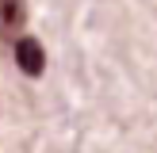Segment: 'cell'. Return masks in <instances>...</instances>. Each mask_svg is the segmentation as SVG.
<instances>
[{
    "label": "cell",
    "instance_id": "6da1fadb",
    "mask_svg": "<svg viewBox=\"0 0 157 153\" xmlns=\"http://www.w3.org/2000/svg\"><path fill=\"white\" fill-rule=\"evenodd\" d=\"M12 54H15V65H19L27 76H42V69H46V50H42L38 38L19 35V38H15V46H12Z\"/></svg>",
    "mask_w": 157,
    "mask_h": 153
},
{
    "label": "cell",
    "instance_id": "7a4b0ae2",
    "mask_svg": "<svg viewBox=\"0 0 157 153\" xmlns=\"http://www.w3.org/2000/svg\"><path fill=\"white\" fill-rule=\"evenodd\" d=\"M23 23H27L23 0H0V38H4V42H15V38H19Z\"/></svg>",
    "mask_w": 157,
    "mask_h": 153
}]
</instances>
